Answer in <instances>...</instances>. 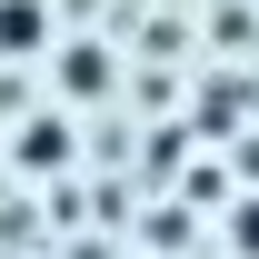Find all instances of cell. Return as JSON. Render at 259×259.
<instances>
[{"instance_id":"cell-1","label":"cell","mask_w":259,"mask_h":259,"mask_svg":"<svg viewBox=\"0 0 259 259\" xmlns=\"http://www.w3.org/2000/svg\"><path fill=\"white\" fill-rule=\"evenodd\" d=\"M40 0H0V50H40Z\"/></svg>"},{"instance_id":"cell-2","label":"cell","mask_w":259,"mask_h":259,"mask_svg":"<svg viewBox=\"0 0 259 259\" xmlns=\"http://www.w3.org/2000/svg\"><path fill=\"white\" fill-rule=\"evenodd\" d=\"M239 249L259 259V199H249V209H239Z\"/></svg>"}]
</instances>
